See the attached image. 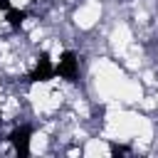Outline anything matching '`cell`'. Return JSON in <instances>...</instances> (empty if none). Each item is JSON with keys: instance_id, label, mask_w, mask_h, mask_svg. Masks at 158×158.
<instances>
[{"instance_id": "5b68a950", "label": "cell", "mask_w": 158, "mask_h": 158, "mask_svg": "<svg viewBox=\"0 0 158 158\" xmlns=\"http://www.w3.org/2000/svg\"><path fill=\"white\" fill-rule=\"evenodd\" d=\"M111 153H114V156H118V153H128V148H126V146H116V143H114V146H111Z\"/></svg>"}, {"instance_id": "7a4b0ae2", "label": "cell", "mask_w": 158, "mask_h": 158, "mask_svg": "<svg viewBox=\"0 0 158 158\" xmlns=\"http://www.w3.org/2000/svg\"><path fill=\"white\" fill-rule=\"evenodd\" d=\"M57 74H54V64H52V59H49V54H40L37 57V64H35V69L30 72V77H27V81H32V84H37V81H49V79H54Z\"/></svg>"}, {"instance_id": "8992f818", "label": "cell", "mask_w": 158, "mask_h": 158, "mask_svg": "<svg viewBox=\"0 0 158 158\" xmlns=\"http://www.w3.org/2000/svg\"><path fill=\"white\" fill-rule=\"evenodd\" d=\"M12 5H10V0H0V10H10Z\"/></svg>"}, {"instance_id": "3957f363", "label": "cell", "mask_w": 158, "mask_h": 158, "mask_svg": "<svg viewBox=\"0 0 158 158\" xmlns=\"http://www.w3.org/2000/svg\"><path fill=\"white\" fill-rule=\"evenodd\" d=\"M30 136H32V131L27 128V126H17L7 138H10V143H12V148H15V153L17 156H30Z\"/></svg>"}, {"instance_id": "6da1fadb", "label": "cell", "mask_w": 158, "mask_h": 158, "mask_svg": "<svg viewBox=\"0 0 158 158\" xmlns=\"http://www.w3.org/2000/svg\"><path fill=\"white\" fill-rule=\"evenodd\" d=\"M54 74L67 79V81H77V77H79V57L74 52H62L59 62L54 64Z\"/></svg>"}, {"instance_id": "277c9868", "label": "cell", "mask_w": 158, "mask_h": 158, "mask_svg": "<svg viewBox=\"0 0 158 158\" xmlns=\"http://www.w3.org/2000/svg\"><path fill=\"white\" fill-rule=\"evenodd\" d=\"M5 12H7V22H10V27H15V30H17V27H20V25L27 20V12H25V10L10 7V10H5Z\"/></svg>"}]
</instances>
